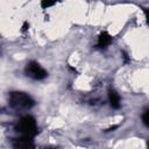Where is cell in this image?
<instances>
[{"mask_svg": "<svg viewBox=\"0 0 149 149\" xmlns=\"http://www.w3.org/2000/svg\"><path fill=\"white\" fill-rule=\"evenodd\" d=\"M142 122H143L147 127H149V109L143 113V115H142Z\"/></svg>", "mask_w": 149, "mask_h": 149, "instance_id": "obj_7", "label": "cell"}, {"mask_svg": "<svg viewBox=\"0 0 149 149\" xmlns=\"http://www.w3.org/2000/svg\"><path fill=\"white\" fill-rule=\"evenodd\" d=\"M112 42V36L107 33V31H102L100 33V35L98 36V42H97V45L101 49H105L107 48Z\"/></svg>", "mask_w": 149, "mask_h": 149, "instance_id": "obj_6", "label": "cell"}, {"mask_svg": "<svg viewBox=\"0 0 149 149\" xmlns=\"http://www.w3.org/2000/svg\"><path fill=\"white\" fill-rule=\"evenodd\" d=\"M9 105L15 109H29L35 105L34 99L26 92L13 91L8 97Z\"/></svg>", "mask_w": 149, "mask_h": 149, "instance_id": "obj_1", "label": "cell"}, {"mask_svg": "<svg viewBox=\"0 0 149 149\" xmlns=\"http://www.w3.org/2000/svg\"><path fill=\"white\" fill-rule=\"evenodd\" d=\"M108 101H109L111 107L114 108V109H118V108H120V106H121L120 95H119L118 92L114 91V90H108Z\"/></svg>", "mask_w": 149, "mask_h": 149, "instance_id": "obj_5", "label": "cell"}, {"mask_svg": "<svg viewBox=\"0 0 149 149\" xmlns=\"http://www.w3.org/2000/svg\"><path fill=\"white\" fill-rule=\"evenodd\" d=\"M24 73H26V76H28L29 78L35 79V80H42L48 76V72L35 61L27 63V65L24 68Z\"/></svg>", "mask_w": 149, "mask_h": 149, "instance_id": "obj_3", "label": "cell"}, {"mask_svg": "<svg viewBox=\"0 0 149 149\" xmlns=\"http://www.w3.org/2000/svg\"><path fill=\"white\" fill-rule=\"evenodd\" d=\"M12 147L13 149H34L35 144H34L33 137L21 135L20 137H16L13 140Z\"/></svg>", "mask_w": 149, "mask_h": 149, "instance_id": "obj_4", "label": "cell"}, {"mask_svg": "<svg viewBox=\"0 0 149 149\" xmlns=\"http://www.w3.org/2000/svg\"><path fill=\"white\" fill-rule=\"evenodd\" d=\"M147 148H148V149H149V141H148V142H147Z\"/></svg>", "mask_w": 149, "mask_h": 149, "instance_id": "obj_10", "label": "cell"}, {"mask_svg": "<svg viewBox=\"0 0 149 149\" xmlns=\"http://www.w3.org/2000/svg\"><path fill=\"white\" fill-rule=\"evenodd\" d=\"M144 14H146V20H147V23L149 24V9H146V10H144Z\"/></svg>", "mask_w": 149, "mask_h": 149, "instance_id": "obj_9", "label": "cell"}, {"mask_svg": "<svg viewBox=\"0 0 149 149\" xmlns=\"http://www.w3.org/2000/svg\"><path fill=\"white\" fill-rule=\"evenodd\" d=\"M56 2H48V1H42L41 2V6L43 8H47V7H50V6H54Z\"/></svg>", "mask_w": 149, "mask_h": 149, "instance_id": "obj_8", "label": "cell"}, {"mask_svg": "<svg viewBox=\"0 0 149 149\" xmlns=\"http://www.w3.org/2000/svg\"><path fill=\"white\" fill-rule=\"evenodd\" d=\"M15 129L21 135L34 137L37 134V123H36V120L31 115H24V116H22L17 121Z\"/></svg>", "mask_w": 149, "mask_h": 149, "instance_id": "obj_2", "label": "cell"}]
</instances>
